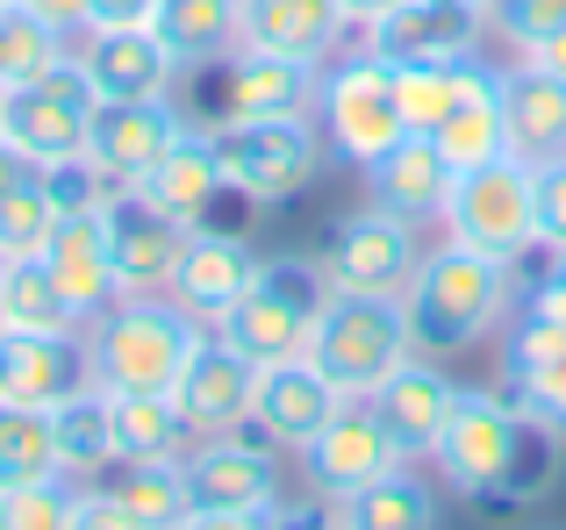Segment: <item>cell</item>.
I'll return each instance as SVG.
<instances>
[{
	"instance_id": "cell-1",
	"label": "cell",
	"mask_w": 566,
	"mask_h": 530,
	"mask_svg": "<svg viewBox=\"0 0 566 530\" xmlns=\"http://www.w3.org/2000/svg\"><path fill=\"white\" fill-rule=\"evenodd\" d=\"M401 308H409V344L423 359H459L516 316V265L481 258L467 244H438L416 265Z\"/></svg>"
},
{
	"instance_id": "cell-2",
	"label": "cell",
	"mask_w": 566,
	"mask_h": 530,
	"mask_svg": "<svg viewBox=\"0 0 566 530\" xmlns=\"http://www.w3.org/2000/svg\"><path fill=\"white\" fill-rule=\"evenodd\" d=\"M208 322L187 316L172 294H123L108 316L86 322V373L101 394H172Z\"/></svg>"
},
{
	"instance_id": "cell-3",
	"label": "cell",
	"mask_w": 566,
	"mask_h": 530,
	"mask_svg": "<svg viewBox=\"0 0 566 530\" xmlns=\"http://www.w3.org/2000/svg\"><path fill=\"white\" fill-rule=\"evenodd\" d=\"M172 108L187 115V129H230V123H265V115H308L316 108V65H294V57L273 51H237L208 57V65L180 72L172 86Z\"/></svg>"
},
{
	"instance_id": "cell-4",
	"label": "cell",
	"mask_w": 566,
	"mask_h": 530,
	"mask_svg": "<svg viewBox=\"0 0 566 530\" xmlns=\"http://www.w3.org/2000/svg\"><path fill=\"white\" fill-rule=\"evenodd\" d=\"M337 279L323 258H259L251 287L222 308L208 330L222 337L230 351H244L251 365H273V359H294L316 330V316L331 308Z\"/></svg>"
},
{
	"instance_id": "cell-5",
	"label": "cell",
	"mask_w": 566,
	"mask_h": 530,
	"mask_svg": "<svg viewBox=\"0 0 566 530\" xmlns=\"http://www.w3.org/2000/svg\"><path fill=\"white\" fill-rule=\"evenodd\" d=\"M308 359L345 402H366L401 359H409V308L401 294H331V308L308 330Z\"/></svg>"
},
{
	"instance_id": "cell-6",
	"label": "cell",
	"mask_w": 566,
	"mask_h": 530,
	"mask_svg": "<svg viewBox=\"0 0 566 530\" xmlns=\"http://www.w3.org/2000/svg\"><path fill=\"white\" fill-rule=\"evenodd\" d=\"M444 244H467L481 258L524 265L538 252V166L524 158H488V166H467L452 180V201H444Z\"/></svg>"
},
{
	"instance_id": "cell-7",
	"label": "cell",
	"mask_w": 566,
	"mask_h": 530,
	"mask_svg": "<svg viewBox=\"0 0 566 530\" xmlns=\"http://www.w3.org/2000/svg\"><path fill=\"white\" fill-rule=\"evenodd\" d=\"M316 123H323V144H331L337 166H374L387 158L409 123H401V100H395V65L380 51H337L331 65L316 72Z\"/></svg>"
},
{
	"instance_id": "cell-8",
	"label": "cell",
	"mask_w": 566,
	"mask_h": 530,
	"mask_svg": "<svg viewBox=\"0 0 566 530\" xmlns=\"http://www.w3.org/2000/svg\"><path fill=\"white\" fill-rule=\"evenodd\" d=\"M216 158H222V180H230L237 201L280 209V201L316 187V172L331 166V144H323V123L308 108V115H265V123L216 129Z\"/></svg>"
},
{
	"instance_id": "cell-9",
	"label": "cell",
	"mask_w": 566,
	"mask_h": 530,
	"mask_svg": "<svg viewBox=\"0 0 566 530\" xmlns=\"http://www.w3.org/2000/svg\"><path fill=\"white\" fill-rule=\"evenodd\" d=\"M516 445H524V402L495 394V388H459V409H452V423H444L430 459H438L444 488L488 509L516 466Z\"/></svg>"
},
{
	"instance_id": "cell-10",
	"label": "cell",
	"mask_w": 566,
	"mask_h": 530,
	"mask_svg": "<svg viewBox=\"0 0 566 530\" xmlns=\"http://www.w3.org/2000/svg\"><path fill=\"white\" fill-rule=\"evenodd\" d=\"M86 123H94V86H86V72L72 65V51L57 57L51 72H36V80H22V86L0 94V137H8L36 172L57 166V158H80L86 151Z\"/></svg>"
},
{
	"instance_id": "cell-11",
	"label": "cell",
	"mask_w": 566,
	"mask_h": 530,
	"mask_svg": "<svg viewBox=\"0 0 566 530\" xmlns=\"http://www.w3.org/2000/svg\"><path fill=\"white\" fill-rule=\"evenodd\" d=\"M323 265H331L337 294H409L416 265H423V244H416V223H401V215L366 201L359 215H337L331 244H323Z\"/></svg>"
},
{
	"instance_id": "cell-12",
	"label": "cell",
	"mask_w": 566,
	"mask_h": 530,
	"mask_svg": "<svg viewBox=\"0 0 566 530\" xmlns=\"http://www.w3.org/2000/svg\"><path fill=\"white\" fill-rule=\"evenodd\" d=\"M180 466H187L193 509H280V495H287L280 445H265L259 431L193 437V452H187Z\"/></svg>"
},
{
	"instance_id": "cell-13",
	"label": "cell",
	"mask_w": 566,
	"mask_h": 530,
	"mask_svg": "<svg viewBox=\"0 0 566 530\" xmlns=\"http://www.w3.org/2000/svg\"><path fill=\"white\" fill-rule=\"evenodd\" d=\"M481 36L488 14L473 0H401L359 29V43L380 51L387 65H467V57H481Z\"/></svg>"
},
{
	"instance_id": "cell-14",
	"label": "cell",
	"mask_w": 566,
	"mask_h": 530,
	"mask_svg": "<svg viewBox=\"0 0 566 530\" xmlns=\"http://www.w3.org/2000/svg\"><path fill=\"white\" fill-rule=\"evenodd\" d=\"M180 137H187V115L172 100H94L86 158L115 180V194H137Z\"/></svg>"
},
{
	"instance_id": "cell-15",
	"label": "cell",
	"mask_w": 566,
	"mask_h": 530,
	"mask_svg": "<svg viewBox=\"0 0 566 530\" xmlns=\"http://www.w3.org/2000/svg\"><path fill=\"white\" fill-rule=\"evenodd\" d=\"M395 466H409V459H401V445L387 437V423H380V409H374V402H337V416L302 445V474H308V488L331 495V502L359 495L366 480L395 474Z\"/></svg>"
},
{
	"instance_id": "cell-16",
	"label": "cell",
	"mask_w": 566,
	"mask_h": 530,
	"mask_svg": "<svg viewBox=\"0 0 566 530\" xmlns=\"http://www.w3.org/2000/svg\"><path fill=\"white\" fill-rule=\"evenodd\" d=\"M72 65L94 100H172L180 86V57L158 43V29H86L72 36Z\"/></svg>"
},
{
	"instance_id": "cell-17",
	"label": "cell",
	"mask_w": 566,
	"mask_h": 530,
	"mask_svg": "<svg viewBox=\"0 0 566 530\" xmlns=\"http://www.w3.org/2000/svg\"><path fill=\"white\" fill-rule=\"evenodd\" d=\"M366 402L380 409V423H387V437L401 445V459H430L438 437H444V423H452V409H459V380L444 373V359L409 351V359H401Z\"/></svg>"
},
{
	"instance_id": "cell-18",
	"label": "cell",
	"mask_w": 566,
	"mask_h": 530,
	"mask_svg": "<svg viewBox=\"0 0 566 530\" xmlns=\"http://www.w3.org/2000/svg\"><path fill=\"white\" fill-rule=\"evenodd\" d=\"M337 402H345V394L316 373V359L294 351V359L259 365V388H251V431H259L265 445H280V452H302L308 437L337 416Z\"/></svg>"
},
{
	"instance_id": "cell-19",
	"label": "cell",
	"mask_w": 566,
	"mask_h": 530,
	"mask_svg": "<svg viewBox=\"0 0 566 530\" xmlns=\"http://www.w3.org/2000/svg\"><path fill=\"white\" fill-rule=\"evenodd\" d=\"M43 273L57 279V294L72 301V316L94 322L123 301L115 287V244H108V209H72L57 215L51 244H43Z\"/></svg>"
},
{
	"instance_id": "cell-20",
	"label": "cell",
	"mask_w": 566,
	"mask_h": 530,
	"mask_svg": "<svg viewBox=\"0 0 566 530\" xmlns=\"http://www.w3.org/2000/svg\"><path fill=\"white\" fill-rule=\"evenodd\" d=\"M80 388H94V373H86V330H72V337L0 330V402L57 409V402H72Z\"/></svg>"
},
{
	"instance_id": "cell-21",
	"label": "cell",
	"mask_w": 566,
	"mask_h": 530,
	"mask_svg": "<svg viewBox=\"0 0 566 530\" xmlns=\"http://www.w3.org/2000/svg\"><path fill=\"white\" fill-rule=\"evenodd\" d=\"M251 388H259V365L208 330L201 351L187 359V373L172 380V402L193 423V437H222V431H251Z\"/></svg>"
},
{
	"instance_id": "cell-22",
	"label": "cell",
	"mask_w": 566,
	"mask_h": 530,
	"mask_svg": "<svg viewBox=\"0 0 566 530\" xmlns=\"http://www.w3.org/2000/svg\"><path fill=\"white\" fill-rule=\"evenodd\" d=\"M193 230L158 215L144 194H115L108 201V244H115V287L123 294H166L172 273H180Z\"/></svg>"
},
{
	"instance_id": "cell-23",
	"label": "cell",
	"mask_w": 566,
	"mask_h": 530,
	"mask_svg": "<svg viewBox=\"0 0 566 530\" xmlns=\"http://www.w3.org/2000/svg\"><path fill=\"white\" fill-rule=\"evenodd\" d=\"M345 36H352V14L337 0H244V22H237V43L316 65V72L345 51Z\"/></svg>"
},
{
	"instance_id": "cell-24",
	"label": "cell",
	"mask_w": 566,
	"mask_h": 530,
	"mask_svg": "<svg viewBox=\"0 0 566 530\" xmlns=\"http://www.w3.org/2000/svg\"><path fill=\"white\" fill-rule=\"evenodd\" d=\"M452 180H459V166L438 151V137H416L409 129L387 158L366 166V201L401 215V223H438L444 201H452Z\"/></svg>"
},
{
	"instance_id": "cell-25",
	"label": "cell",
	"mask_w": 566,
	"mask_h": 530,
	"mask_svg": "<svg viewBox=\"0 0 566 530\" xmlns=\"http://www.w3.org/2000/svg\"><path fill=\"white\" fill-rule=\"evenodd\" d=\"M251 273H259V252H251L237 230H193L187 237V252H180V273H172V301L187 308V316H201V322H216L222 308L237 301V294L251 287Z\"/></svg>"
},
{
	"instance_id": "cell-26",
	"label": "cell",
	"mask_w": 566,
	"mask_h": 530,
	"mask_svg": "<svg viewBox=\"0 0 566 530\" xmlns=\"http://www.w3.org/2000/svg\"><path fill=\"white\" fill-rule=\"evenodd\" d=\"M502 373H510V394L545 416L553 431H566V330L545 316H516L510 337H502Z\"/></svg>"
},
{
	"instance_id": "cell-27",
	"label": "cell",
	"mask_w": 566,
	"mask_h": 530,
	"mask_svg": "<svg viewBox=\"0 0 566 530\" xmlns=\"http://www.w3.org/2000/svg\"><path fill=\"white\" fill-rule=\"evenodd\" d=\"M137 194L151 201L158 215H172V223L208 230L216 201L230 194V180H222V158H216V137H208V129H187V137L172 144L166 158H158V172L137 187Z\"/></svg>"
},
{
	"instance_id": "cell-28",
	"label": "cell",
	"mask_w": 566,
	"mask_h": 530,
	"mask_svg": "<svg viewBox=\"0 0 566 530\" xmlns=\"http://www.w3.org/2000/svg\"><path fill=\"white\" fill-rule=\"evenodd\" d=\"M502 115H510V158H524V166L566 158V80L516 57L502 72Z\"/></svg>"
},
{
	"instance_id": "cell-29",
	"label": "cell",
	"mask_w": 566,
	"mask_h": 530,
	"mask_svg": "<svg viewBox=\"0 0 566 530\" xmlns=\"http://www.w3.org/2000/svg\"><path fill=\"white\" fill-rule=\"evenodd\" d=\"M438 151L452 158L459 172L488 166V158L510 151V115H502V72L488 57H467V80H459L452 115L438 123Z\"/></svg>"
},
{
	"instance_id": "cell-30",
	"label": "cell",
	"mask_w": 566,
	"mask_h": 530,
	"mask_svg": "<svg viewBox=\"0 0 566 530\" xmlns=\"http://www.w3.org/2000/svg\"><path fill=\"white\" fill-rule=\"evenodd\" d=\"M94 488L108 495V502L123 509L137 530H180L193 517V495H187V466L180 459H115Z\"/></svg>"
},
{
	"instance_id": "cell-31",
	"label": "cell",
	"mask_w": 566,
	"mask_h": 530,
	"mask_svg": "<svg viewBox=\"0 0 566 530\" xmlns=\"http://www.w3.org/2000/svg\"><path fill=\"white\" fill-rule=\"evenodd\" d=\"M51 437H57V474L94 488L123 452H115V416H108V394L101 388H80L72 402L51 409Z\"/></svg>"
},
{
	"instance_id": "cell-32",
	"label": "cell",
	"mask_w": 566,
	"mask_h": 530,
	"mask_svg": "<svg viewBox=\"0 0 566 530\" xmlns=\"http://www.w3.org/2000/svg\"><path fill=\"white\" fill-rule=\"evenodd\" d=\"M337 509H345V530H438V488L416 474V459L380 474V480H366Z\"/></svg>"
},
{
	"instance_id": "cell-33",
	"label": "cell",
	"mask_w": 566,
	"mask_h": 530,
	"mask_svg": "<svg viewBox=\"0 0 566 530\" xmlns=\"http://www.w3.org/2000/svg\"><path fill=\"white\" fill-rule=\"evenodd\" d=\"M237 22H244V0H158V14H151L158 43L180 57V72L237 51Z\"/></svg>"
},
{
	"instance_id": "cell-34",
	"label": "cell",
	"mask_w": 566,
	"mask_h": 530,
	"mask_svg": "<svg viewBox=\"0 0 566 530\" xmlns=\"http://www.w3.org/2000/svg\"><path fill=\"white\" fill-rule=\"evenodd\" d=\"M108 416L123 459H187L193 452V423L172 394H108Z\"/></svg>"
},
{
	"instance_id": "cell-35",
	"label": "cell",
	"mask_w": 566,
	"mask_h": 530,
	"mask_svg": "<svg viewBox=\"0 0 566 530\" xmlns=\"http://www.w3.org/2000/svg\"><path fill=\"white\" fill-rule=\"evenodd\" d=\"M0 294H8V330H36V337H72V330H86V322L72 316V301L57 294V279L43 273V258L0 265Z\"/></svg>"
},
{
	"instance_id": "cell-36",
	"label": "cell",
	"mask_w": 566,
	"mask_h": 530,
	"mask_svg": "<svg viewBox=\"0 0 566 530\" xmlns=\"http://www.w3.org/2000/svg\"><path fill=\"white\" fill-rule=\"evenodd\" d=\"M57 474V437H51V409H14L0 402V495L29 488V480Z\"/></svg>"
},
{
	"instance_id": "cell-37",
	"label": "cell",
	"mask_w": 566,
	"mask_h": 530,
	"mask_svg": "<svg viewBox=\"0 0 566 530\" xmlns=\"http://www.w3.org/2000/svg\"><path fill=\"white\" fill-rule=\"evenodd\" d=\"M65 51H72V36H57L36 8H22V0L0 8V94L22 86V80H36V72H51Z\"/></svg>"
},
{
	"instance_id": "cell-38",
	"label": "cell",
	"mask_w": 566,
	"mask_h": 530,
	"mask_svg": "<svg viewBox=\"0 0 566 530\" xmlns=\"http://www.w3.org/2000/svg\"><path fill=\"white\" fill-rule=\"evenodd\" d=\"M57 215H65V209L51 201L43 172H29L22 187H8V194H0V265H14V258H43V244H51Z\"/></svg>"
},
{
	"instance_id": "cell-39",
	"label": "cell",
	"mask_w": 566,
	"mask_h": 530,
	"mask_svg": "<svg viewBox=\"0 0 566 530\" xmlns=\"http://www.w3.org/2000/svg\"><path fill=\"white\" fill-rule=\"evenodd\" d=\"M459 80H467V65H395L401 123H409L416 137H438V123L452 115V100H459Z\"/></svg>"
},
{
	"instance_id": "cell-40",
	"label": "cell",
	"mask_w": 566,
	"mask_h": 530,
	"mask_svg": "<svg viewBox=\"0 0 566 530\" xmlns=\"http://www.w3.org/2000/svg\"><path fill=\"white\" fill-rule=\"evenodd\" d=\"M553 474H559V431L524 409V445H516V466H510V480H502V495L488 502V517H502V509L545 495V488H553Z\"/></svg>"
},
{
	"instance_id": "cell-41",
	"label": "cell",
	"mask_w": 566,
	"mask_h": 530,
	"mask_svg": "<svg viewBox=\"0 0 566 530\" xmlns=\"http://www.w3.org/2000/svg\"><path fill=\"white\" fill-rule=\"evenodd\" d=\"M72 517H80V480L65 474L0 495V530H72Z\"/></svg>"
},
{
	"instance_id": "cell-42",
	"label": "cell",
	"mask_w": 566,
	"mask_h": 530,
	"mask_svg": "<svg viewBox=\"0 0 566 530\" xmlns=\"http://www.w3.org/2000/svg\"><path fill=\"white\" fill-rule=\"evenodd\" d=\"M488 29H495V36H510L516 51H524V43L566 29V0H495V8H488Z\"/></svg>"
},
{
	"instance_id": "cell-43",
	"label": "cell",
	"mask_w": 566,
	"mask_h": 530,
	"mask_svg": "<svg viewBox=\"0 0 566 530\" xmlns=\"http://www.w3.org/2000/svg\"><path fill=\"white\" fill-rule=\"evenodd\" d=\"M538 252L566 258V158L538 166Z\"/></svg>"
},
{
	"instance_id": "cell-44",
	"label": "cell",
	"mask_w": 566,
	"mask_h": 530,
	"mask_svg": "<svg viewBox=\"0 0 566 530\" xmlns=\"http://www.w3.org/2000/svg\"><path fill=\"white\" fill-rule=\"evenodd\" d=\"M273 530H345V509L331 502V495H316V502H280L273 509Z\"/></svg>"
},
{
	"instance_id": "cell-45",
	"label": "cell",
	"mask_w": 566,
	"mask_h": 530,
	"mask_svg": "<svg viewBox=\"0 0 566 530\" xmlns=\"http://www.w3.org/2000/svg\"><path fill=\"white\" fill-rule=\"evenodd\" d=\"M524 308H531V316H545V322H559V330H566V258H553V273H545V279H531Z\"/></svg>"
},
{
	"instance_id": "cell-46",
	"label": "cell",
	"mask_w": 566,
	"mask_h": 530,
	"mask_svg": "<svg viewBox=\"0 0 566 530\" xmlns=\"http://www.w3.org/2000/svg\"><path fill=\"white\" fill-rule=\"evenodd\" d=\"M22 8H36L57 36H86L94 29V0H22Z\"/></svg>"
},
{
	"instance_id": "cell-47",
	"label": "cell",
	"mask_w": 566,
	"mask_h": 530,
	"mask_svg": "<svg viewBox=\"0 0 566 530\" xmlns=\"http://www.w3.org/2000/svg\"><path fill=\"white\" fill-rule=\"evenodd\" d=\"M180 530H273V509H193Z\"/></svg>"
},
{
	"instance_id": "cell-48",
	"label": "cell",
	"mask_w": 566,
	"mask_h": 530,
	"mask_svg": "<svg viewBox=\"0 0 566 530\" xmlns=\"http://www.w3.org/2000/svg\"><path fill=\"white\" fill-rule=\"evenodd\" d=\"M158 0H94V29H151Z\"/></svg>"
},
{
	"instance_id": "cell-49",
	"label": "cell",
	"mask_w": 566,
	"mask_h": 530,
	"mask_svg": "<svg viewBox=\"0 0 566 530\" xmlns=\"http://www.w3.org/2000/svg\"><path fill=\"white\" fill-rule=\"evenodd\" d=\"M72 530H137V523H129L101 488H80V517H72Z\"/></svg>"
},
{
	"instance_id": "cell-50",
	"label": "cell",
	"mask_w": 566,
	"mask_h": 530,
	"mask_svg": "<svg viewBox=\"0 0 566 530\" xmlns=\"http://www.w3.org/2000/svg\"><path fill=\"white\" fill-rule=\"evenodd\" d=\"M524 57L538 72H553V80H566V29H553V36H538V43H524Z\"/></svg>"
},
{
	"instance_id": "cell-51",
	"label": "cell",
	"mask_w": 566,
	"mask_h": 530,
	"mask_svg": "<svg viewBox=\"0 0 566 530\" xmlns=\"http://www.w3.org/2000/svg\"><path fill=\"white\" fill-rule=\"evenodd\" d=\"M29 172H36V166H29V158H22V151H14V144H8V137H0V194H8V187H22V180H29Z\"/></svg>"
},
{
	"instance_id": "cell-52",
	"label": "cell",
	"mask_w": 566,
	"mask_h": 530,
	"mask_svg": "<svg viewBox=\"0 0 566 530\" xmlns=\"http://www.w3.org/2000/svg\"><path fill=\"white\" fill-rule=\"evenodd\" d=\"M337 8L352 14V29H366V22H380L387 8H401V0H337Z\"/></svg>"
},
{
	"instance_id": "cell-53",
	"label": "cell",
	"mask_w": 566,
	"mask_h": 530,
	"mask_svg": "<svg viewBox=\"0 0 566 530\" xmlns=\"http://www.w3.org/2000/svg\"><path fill=\"white\" fill-rule=\"evenodd\" d=\"M0 330H8V294H0Z\"/></svg>"
},
{
	"instance_id": "cell-54",
	"label": "cell",
	"mask_w": 566,
	"mask_h": 530,
	"mask_svg": "<svg viewBox=\"0 0 566 530\" xmlns=\"http://www.w3.org/2000/svg\"><path fill=\"white\" fill-rule=\"evenodd\" d=\"M0 8H8V0H0Z\"/></svg>"
}]
</instances>
